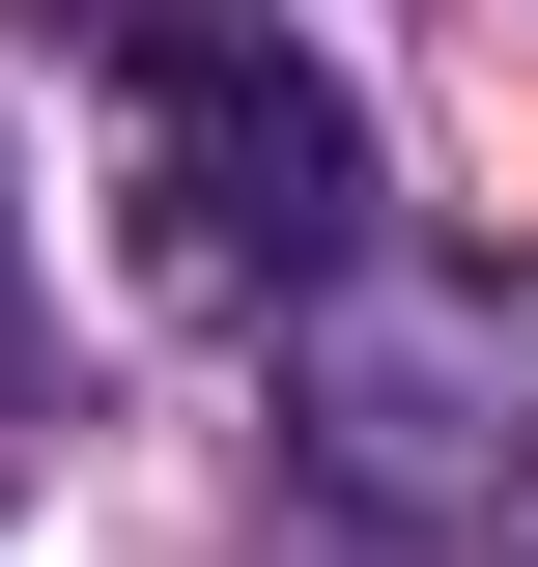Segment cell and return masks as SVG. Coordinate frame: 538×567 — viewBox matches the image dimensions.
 Instances as JSON below:
<instances>
[{"label":"cell","mask_w":538,"mask_h":567,"mask_svg":"<svg viewBox=\"0 0 538 567\" xmlns=\"http://www.w3.org/2000/svg\"><path fill=\"white\" fill-rule=\"evenodd\" d=\"M29 29L114 58V171H142V284L170 312H283V284L369 256V114L256 0H29Z\"/></svg>","instance_id":"cell-1"},{"label":"cell","mask_w":538,"mask_h":567,"mask_svg":"<svg viewBox=\"0 0 538 567\" xmlns=\"http://www.w3.org/2000/svg\"><path fill=\"white\" fill-rule=\"evenodd\" d=\"M256 341H283V454H312L369 539H482V511L538 483V341H510V284L340 256V284H283Z\"/></svg>","instance_id":"cell-2"}]
</instances>
